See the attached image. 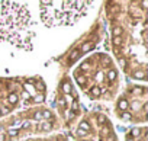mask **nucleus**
Instances as JSON below:
<instances>
[{"label": "nucleus", "mask_w": 148, "mask_h": 141, "mask_svg": "<svg viewBox=\"0 0 148 141\" xmlns=\"http://www.w3.org/2000/svg\"><path fill=\"white\" fill-rule=\"evenodd\" d=\"M35 22L23 2H0V44L8 42L25 51L34 50Z\"/></svg>", "instance_id": "obj_1"}, {"label": "nucleus", "mask_w": 148, "mask_h": 141, "mask_svg": "<svg viewBox=\"0 0 148 141\" xmlns=\"http://www.w3.org/2000/svg\"><path fill=\"white\" fill-rule=\"evenodd\" d=\"M93 2L68 0V2H39L41 21L44 25L52 26H71L83 16H86L89 6Z\"/></svg>", "instance_id": "obj_2"}, {"label": "nucleus", "mask_w": 148, "mask_h": 141, "mask_svg": "<svg viewBox=\"0 0 148 141\" xmlns=\"http://www.w3.org/2000/svg\"><path fill=\"white\" fill-rule=\"evenodd\" d=\"M79 57H80V51H79V50H73L71 54H70V57H68V61H70V63H74Z\"/></svg>", "instance_id": "obj_3"}, {"label": "nucleus", "mask_w": 148, "mask_h": 141, "mask_svg": "<svg viewBox=\"0 0 148 141\" xmlns=\"http://www.w3.org/2000/svg\"><path fill=\"white\" fill-rule=\"evenodd\" d=\"M61 87H62V92H64L65 95H71V90H73V89H71L70 82H67V80L62 82V86H61Z\"/></svg>", "instance_id": "obj_4"}, {"label": "nucleus", "mask_w": 148, "mask_h": 141, "mask_svg": "<svg viewBox=\"0 0 148 141\" xmlns=\"http://www.w3.org/2000/svg\"><path fill=\"white\" fill-rule=\"evenodd\" d=\"M8 100H9V103H10V105H16V103H18V100H19V98H18V95H16V93H10V95L8 96Z\"/></svg>", "instance_id": "obj_5"}, {"label": "nucleus", "mask_w": 148, "mask_h": 141, "mask_svg": "<svg viewBox=\"0 0 148 141\" xmlns=\"http://www.w3.org/2000/svg\"><path fill=\"white\" fill-rule=\"evenodd\" d=\"M118 106H119V109L126 111V109L129 108V103H128V100H126V99H121V100H119V103H118Z\"/></svg>", "instance_id": "obj_6"}, {"label": "nucleus", "mask_w": 148, "mask_h": 141, "mask_svg": "<svg viewBox=\"0 0 148 141\" xmlns=\"http://www.w3.org/2000/svg\"><path fill=\"white\" fill-rule=\"evenodd\" d=\"M105 90L103 89H100V87H97V86H95V87H92V95L95 96V98H97V96H100L102 93H103Z\"/></svg>", "instance_id": "obj_7"}, {"label": "nucleus", "mask_w": 148, "mask_h": 141, "mask_svg": "<svg viewBox=\"0 0 148 141\" xmlns=\"http://www.w3.org/2000/svg\"><path fill=\"white\" fill-rule=\"evenodd\" d=\"M122 34H123V29H122L121 26H115V28H113V31H112L113 38H115V36H121Z\"/></svg>", "instance_id": "obj_8"}, {"label": "nucleus", "mask_w": 148, "mask_h": 141, "mask_svg": "<svg viewBox=\"0 0 148 141\" xmlns=\"http://www.w3.org/2000/svg\"><path fill=\"white\" fill-rule=\"evenodd\" d=\"M51 128H52V124L51 122H42L39 125V129H42V131H51Z\"/></svg>", "instance_id": "obj_9"}, {"label": "nucleus", "mask_w": 148, "mask_h": 141, "mask_svg": "<svg viewBox=\"0 0 148 141\" xmlns=\"http://www.w3.org/2000/svg\"><path fill=\"white\" fill-rule=\"evenodd\" d=\"M100 135H102V137H108V135H110V129H109L108 125H103V127H102V129H100Z\"/></svg>", "instance_id": "obj_10"}, {"label": "nucleus", "mask_w": 148, "mask_h": 141, "mask_svg": "<svg viewBox=\"0 0 148 141\" xmlns=\"http://www.w3.org/2000/svg\"><path fill=\"white\" fill-rule=\"evenodd\" d=\"M92 48H93V44H90V42H84L83 47H82V51H80V52H87V51H90Z\"/></svg>", "instance_id": "obj_11"}, {"label": "nucleus", "mask_w": 148, "mask_h": 141, "mask_svg": "<svg viewBox=\"0 0 148 141\" xmlns=\"http://www.w3.org/2000/svg\"><path fill=\"white\" fill-rule=\"evenodd\" d=\"M80 129H83V131H90V124L87 122V121H82L80 122Z\"/></svg>", "instance_id": "obj_12"}, {"label": "nucleus", "mask_w": 148, "mask_h": 141, "mask_svg": "<svg viewBox=\"0 0 148 141\" xmlns=\"http://www.w3.org/2000/svg\"><path fill=\"white\" fill-rule=\"evenodd\" d=\"M116 76H118L116 70H109V73H108V79H109L110 82H113V80L116 79Z\"/></svg>", "instance_id": "obj_13"}, {"label": "nucleus", "mask_w": 148, "mask_h": 141, "mask_svg": "<svg viewBox=\"0 0 148 141\" xmlns=\"http://www.w3.org/2000/svg\"><path fill=\"white\" fill-rule=\"evenodd\" d=\"M41 112H42V119H51L52 118V112L51 111L47 109V111H41Z\"/></svg>", "instance_id": "obj_14"}, {"label": "nucleus", "mask_w": 148, "mask_h": 141, "mask_svg": "<svg viewBox=\"0 0 148 141\" xmlns=\"http://www.w3.org/2000/svg\"><path fill=\"white\" fill-rule=\"evenodd\" d=\"M97 122H99L100 125H106V124H108V119H106L105 115L100 113V115H97Z\"/></svg>", "instance_id": "obj_15"}, {"label": "nucleus", "mask_w": 148, "mask_h": 141, "mask_svg": "<svg viewBox=\"0 0 148 141\" xmlns=\"http://www.w3.org/2000/svg\"><path fill=\"white\" fill-rule=\"evenodd\" d=\"M134 77L138 79V80H144V79H145V73H144V72H135V73H134Z\"/></svg>", "instance_id": "obj_16"}, {"label": "nucleus", "mask_w": 148, "mask_h": 141, "mask_svg": "<svg viewBox=\"0 0 148 141\" xmlns=\"http://www.w3.org/2000/svg\"><path fill=\"white\" fill-rule=\"evenodd\" d=\"M34 87H35L38 92H44V90H45V85H44L42 82H36V85H35Z\"/></svg>", "instance_id": "obj_17"}, {"label": "nucleus", "mask_w": 148, "mask_h": 141, "mask_svg": "<svg viewBox=\"0 0 148 141\" xmlns=\"http://www.w3.org/2000/svg\"><path fill=\"white\" fill-rule=\"evenodd\" d=\"M79 108H80V105H79V102H77V100H73V106H71V112H73V113H77V111H79Z\"/></svg>", "instance_id": "obj_18"}, {"label": "nucleus", "mask_w": 148, "mask_h": 141, "mask_svg": "<svg viewBox=\"0 0 148 141\" xmlns=\"http://www.w3.org/2000/svg\"><path fill=\"white\" fill-rule=\"evenodd\" d=\"M34 100H35L36 103H41V102H44V100H45V96H44V93H39V95H36V96L34 98Z\"/></svg>", "instance_id": "obj_19"}, {"label": "nucleus", "mask_w": 148, "mask_h": 141, "mask_svg": "<svg viewBox=\"0 0 148 141\" xmlns=\"http://www.w3.org/2000/svg\"><path fill=\"white\" fill-rule=\"evenodd\" d=\"M122 36H115L113 38V45H116V47H121L122 45Z\"/></svg>", "instance_id": "obj_20"}, {"label": "nucleus", "mask_w": 148, "mask_h": 141, "mask_svg": "<svg viewBox=\"0 0 148 141\" xmlns=\"http://www.w3.org/2000/svg\"><path fill=\"white\" fill-rule=\"evenodd\" d=\"M76 80H77V83L80 86H84L86 85V77L84 76H79V77H76Z\"/></svg>", "instance_id": "obj_21"}, {"label": "nucleus", "mask_w": 148, "mask_h": 141, "mask_svg": "<svg viewBox=\"0 0 148 141\" xmlns=\"http://www.w3.org/2000/svg\"><path fill=\"white\" fill-rule=\"evenodd\" d=\"M103 79H105V74H103V72H97V73H96V80L102 82Z\"/></svg>", "instance_id": "obj_22"}, {"label": "nucleus", "mask_w": 148, "mask_h": 141, "mask_svg": "<svg viewBox=\"0 0 148 141\" xmlns=\"http://www.w3.org/2000/svg\"><path fill=\"white\" fill-rule=\"evenodd\" d=\"M121 118H122V119H126V121H129V119L132 118V115H131L129 112H125V113H122V115H121Z\"/></svg>", "instance_id": "obj_23"}, {"label": "nucleus", "mask_w": 148, "mask_h": 141, "mask_svg": "<svg viewBox=\"0 0 148 141\" xmlns=\"http://www.w3.org/2000/svg\"><path fill=\"white\" fill-rule=\"evenodd\" d=\"M18 132H19L18 129H9V131H8V135H10V137H16Z\"/></svg>", "instance_id": "obj_24"}, {"label": "nucleus", "mask_w": 148, "mask_h": 141, "mask_svg": "<svg viewBox=\"0 0 148 141\" xmlns=\"http://www.w3.org/2000/svg\"><path fill=\"white\" fill-rule=\"evenodd\" d=\"M34 118H35V119H42V112H41V111H38V112H35V115H34Z\"/></svg>", "instance_id": "obj_25"}, {"label": "nucleus", "mask_w": 148, "mask_h": 141, "mask_svg": "<svg viewBox=\"0 0 148 141\" xmlns=\"http://www.w3.org/2000/svg\"><path fill=\"white\" fill-rule=\"evenodd\" d=\"M86 134H87L86 131H83V129H80V128L77 129V135H79V137H86Z\"/></svg>", "instance_id": "obj_26"}, {"label": "nucleus", "mask_w": 148, "mask_h": 141, "mask_svg": "<svg viewBox=\"0 0 148 141\" xmlns=\"http://www.w3.org/2000/svg\"><path fill=\"white\" fill-rule=\"evenodd\" d=\"M25 89H26L29 93H32V90H34L35 87H34V86H31V85H25Z\"/></svg>", "instance_id": "obj_27"}, {"label": "nucleus", "mask_w": 148, "mask_h": 141, "mask_svg": "<svg viewBox=\"0 0 148 141\" xmlns=\"http://www.w3.org/2000/svg\"><path fill=\"white\" fill-rule=\"evenodd\" d=\"M58 105L61 106V108H65V100L61 98V99H58Z\"/></svg>", "instance_id": "obj_28"}, {"label": "nucleus", "mask_w": 148, "mask_h": 141, "mask_svg": "<svg viewBox=\"0 0 148 141\" xmlns=\"http://www.w3.org/2000/svg\"><path fill=\"white\" fill-rule=\"evenodd\" d=\"M29 127H31V121H25V122H23V125H22V128H23V129H26V128H29Z\"/></svg>", "instance_id": "obj_29"}, {"label": "nucleus", "mask_w": 148, "mask_h": 141, "mask_svg": "<svg viewBox=\"0 0 148 141\" xmlns=\"http://www.w3.org/2000/svg\"><path fill=\"white\" fill-rule=\"evenodd\" d=\"M139 132H141V131H139L138 128H135V129H132V137H138V135H139Z\"/></svg>", "instance_id": "obj_30"}, {"label": "nucleus", "mask_w": 148, "mask_h": 141, "mask_svg": "<svg viewBox=\"0 0 148 141\" xmlns=\"http://www.w3.org/2000/svg\"><path fill=\"white\" fill-rule=\"evenodd\" d=\"M134 92H135V93H144V87H136Z\"/></svg>", "instance_id": "obj_31"}, {"label": "nucleus", "mask_w": 148, "mask_h": 141, "mask_svg": "<svg viewBox=\"0 0 148 141\" xmlns=\"http://www.w3.org/2000/svg\"><path fill=\"white\" fill-rule=\"evenodd\" d=\"M106 141H116V138H115V135L110 134V135H108V140Z\"/></svg>", "instance_id": "obj_32"}, {"label": "nucleus", "mask_w": 148, "mask_h": 141, "mask_svg": "<svg viewBox=\"0 0 148 141\" xmlns=\"http://www.w3.org/2000/svg\"><path fill=\"white\" fill-rule=\"evenodd\" d=\"M0 111H2V113H3V115L9 113V109H8V108H0Z\"/></svg>", "instance_id": "obj_33"}, {"label": "nucleus", "mask_w": 148, "mask_h": 141, "mask_svg": "<svg viewBox=\"0 0 148 141\" xmlns=\"http://www.w3.org/2000/svg\"><path fill=\"white\" fill-rule=\"evenodd\" d=\"M74 115H76V113H73V112H70V113L67 115V119H68V121H70V119H73V118H74Z\"/></svg>", "instance_id": "obj_34"}, {"label": "nucleus", "mask_w": 148, "mask_h": 141, "mask_svg": "<svg viewBox=\"0 0 148 141\" xmlns=\"http://www.w3.org/2000/svg\"><path fill=\"white\" fill-rule=\"evenodd\" d=\"M119 64H121V65H123V67H125V64H126V61H125V60H123V58H119Z\"/></svg>", "instance_id": "obj_35"}, {"label": "nucleus", "mask_w": 148, "mask_h": 141, "mask_svg": "<svg viewBox=\"0 0 148 141\" xmlns=\"http://www.w3.org/2000/svg\"><path fill=\"white\" fill-rule=\"evenodd\" d=\"M6 140V137H5V134H0V141H5Z\"/></svg>", "instance_id": "obj_36"}, {"label": "nucleus", "mask_w": 148, "mask_h": 141, "mask_svg": "<svg viewBox=\"0 0 148 141\" xmlns=\"http://www.w3.org/2000/svg\"><path fill=\"white\" fill-rule=\"evenodd\" d=\"M87 67H89V65H87V64H86V63H84V64H83V65H82V68H83V70H87Z\"/></svg>", "instance_id": "obj_37"}, {"label": "nucleus", "mask_w": 148, "mask_h": 141, "mask_svg": "<svg viewBox=\"0 0 148 141\" xmlns=\"http://www.w3.org/2000/svg\"><path fill=\"white\" fill-rule=\"evenodd\" d=\"M126 141H134V140H132V138H128V140H126Z\"/></svg>", "instance_id": "obj_38"}]
</instances>
